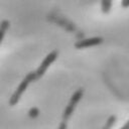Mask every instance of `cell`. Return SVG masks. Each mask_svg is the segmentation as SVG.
Here are the masks:
<instances>
[{
    "instance_id": "1",
    "label": "cell",
    "mask_w": 129,
    "mask_h": 129,
    "mask_svg": "<svg viewBox=\"0 0 129 129\" xmlns=\"http://www.w3.org/2000/svg\"><path fill=\"white\" fill-rule=\"evenodd\" d=\"M35 81H36V79H35L34 72L28 73V74L25 76V78L20 82V84H19L18 87L16 88L15 92L11 95L10 100H9V105H10V106H15V105L18 103V101L20 100V98H21V96L23 95V93L26 91V89H27V87L29 86V84L32 83V82H35Z\"/></svg>"
},
{
    "instance_id": "2",
    "label": "cell",
    "mask_w": 129,
    "mask_h": 129,
    "mask_svg": "<svg viewBox=\"0 0 129 129\" xmlns=\"http://www.w3.org/2000/svg\"><path fill=\"white\" fill-rule=\"evenodd\" d=\"M83 93H84L83 89H78L73 94V96L71 97V99H70V101H69V103H68V105H67V107L64 109V112L62 114V121H64V122H68L69 121V119L73 115V113H74V111H75L78 103L82 99Z\"/></svg>"
},
{
    "instance_id": "3",
    "label": "cell",
    "mask_w": 129,
    "mask_h": 129,
    "mask_svg": "<svg viewBox=\"0 0 129 129\" xmlns=\"http://www.w3.org/2000/svg\"><path fill=\"white\" fill-rule=\"evenodd\" d=\"M56 57H57V51L53 50V51L49 52V53L42 59V61H41V63L39 64V67H38L35 71H33V72H34V75H35L36 81H38V80L45 74V72L47 71V69L49 68V66L56 59Z\"/></svg>"
},
{
    "instance_id": "4",
    "label": "cell",
    "mask_w": 129,
    "mask_h": 129,
    "mask_svg": "<svg viewBox=\"0 0 129 129\" xmlns=\"http://www.w3.org/2000/svg\"><path fill=\"white\" fill-rule=\"evenodd\" d=\"M102 42H103V38L102 37L95 36V37L81 39V40H79L78 42L75 43V46H76V48H87V47L98 45V44H100Z\"/></svg>"
},
{
    "instance_id": "5",
    "label": "cell",
    "mask_w": 129,
    "mask_h": 129,
    "mask_svg": "<svg viewBox=\"0 0 129 129\" xmlns=\"http://www.w3.org/2000/svg\"><path fill=\"white\" fill-rule=\"evenodd\" d=\"M113 0H101V9L103 13H109L112 8Z\"/></svg>"
},
{
    "instance_id": "6",
    "label": "cell",
    "mask_w": 129,
    "mask_h": 129,
    "mask_svg": "<svg viewBox=\"0 0 129 129\" xmlns=\"http://www.w3.org/2000/svg\"><path fill=\"white\" fill-rule=\"evenodd\" d=\"M8 27H9V21L8 20H2L0 23V43H1Z\"/></svg>"
},
{
    "instance_id": "7",
    "label": "cell",
    "mask_w": 129,
    "mask_h": 129,
    "mask_svg": "<svg viewBox=\"0 0 129 129\" xmlns=\"http://www.w3.org/2000/svg\"><path fill=\"white\" fill-rule=\"evenodd\" d=\"M115 116H111L108 120H107V122H106V124L104 125V127H103V129H111V127L113 126V124L115 123Z\"/></svg>"
},
{
    "instance_id": "8",
    "label": "cell",
    "mask_w": 129,
    "mask_h": 129,
    "mask_svg": "<svg viewBox=\"0 0 129 129\" xmlns=\"http://www.w3.org/2000/svg\"><path fill=\"white\" fill-rule=\"evenodd\" d=\"M37 114H38V110L36 108H32L29 112V116H31V117H35V116H37Z\"/></svg>"
},
{
    "instance_id": "9",
    "label": "cell",
    "mask_w": 129,
    "mask_h": 129,
    "mask_svg": "<svg viewBox=\"0 0 129 129\" xmlns=\"http://www.w3.org/2000/svg\"><path fill=\"white\" fill-rule=\"evenodd\" d=\"M121 6L123 8H128L129 7V0H121Z\"/></svg>"
},
{
    "instance_id": "10",
    "label": "cell",
    "mask_w": 129,
    "mask_h": 129,
    "mask_svg": "<svg viewBox=\"0 0 129 129\" xmlns=\"http://www.w3.org/2000/svg\"><path fill=\"white\" fill-rule=\"evenodd\" d=\"M57 129H67V122H64V121H61Z\"/></svg>"
},
{
    "instance_id": "11",
    "label": "cell",
    "mask_w": 129,
    "mask_h": 129,
    "mask_svg": "<svg viewBox=\"0 0 129 129\" xmlns=\"http://www.w3.org/2000/svg\"><path fill=\"white\" fill-rule=\"evenodd\" d=\"M120 129H129V120H128V121H127V122H126Z\"/></svg>"
}]
</instances>
